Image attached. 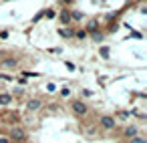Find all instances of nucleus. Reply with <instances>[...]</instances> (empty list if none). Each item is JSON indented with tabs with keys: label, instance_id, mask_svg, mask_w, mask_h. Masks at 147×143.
Listing matches in <instances>:
<instances>
[{
	"label": "nucleus",
	"instance_id": "nucleus-2",
	"mask_svg": "<svg viewBox=\"0 0 147 143\" xmlns=\"http://www.w3.org/2000/svg\"><path fill=\"white\" fill-rule=\"evenodd\" d=\"M71 111H73V115H77V117H85V115L89 113V107L83 103V99H77V101L71 103Z\"/></svg>",
	"mask_w": 147,
	"mask_h": 143
},
{
	"label": "nucleus",
	"instance_id": "nucleus-9",
	"mask_svg": "<svg viewBox=\"0 0 147 143\" xmlns=\"http://www.w3.org/2000/svg\"><path fill=\"white\" fill-rule=\"evenodd\" d=\"M99 26V20H89V24H87V30L89 32H95V28Z\"/></svg>",
	"mask_w": 147,
	"mask_h": 143
},
{
	"label": "nucleus",
	"instance_id": "nucleus-11",
	"mask_svg": "<svg viewBox=\"0 0 147 143\" xmlns=\"http://www.w3.org/2000/svg\"><path fill=\"white\" fill-rule=\"evenodd\" d=\"M4 67H8V69H10V67H16V61H14V59H6V61H4Z\"/></svg>",
	"mask_w": 147,
	"mask_h": 143
},
{
	"label": "nucleus",
	"instance_id": "nucleus-3",
	"mask_svg": "<svg viewBox=\"0 0 147 143\" xmlns=\"http://www.w3.org/2000/svg\"><path fill=\"white\" fill-rule=\"evenodd\" d=\"M10 139H14V141H24V139H26L24 129H22V127H12V129H10Z\"/></svg>",
	"mask_w": 147,
	"mask_h": 143
},
{
	"label": "nucleus",
	"instance_id": "nucleus-5",
	"mask_svg": "<svg viewBox=\"0 0 147 143\" xmlns=\"http://www.w3.org/2000/svg\"><path fill=\"white\" fill-rule=\"evenodd\" d=\"M135 135H139V127H137V125H125V127H123V137H125V139H131V137H135Z\"/></svg>",
	"mask_w": 147,
	"mask_h": 143
},
{
	"label": "nucleus",
	"instance_id": "nucleus-6",
	"mask_svg": "<svg viewBox=\"0 0 147 143\" xmlns=\"http://www.w3.org/2000/svg\"><path fill=\"white\" fill-rule=\"evenodd\" d=\"M12 103V95L10 93H0V107H8Z\"/></svg>",
	"mask_w": 147,
	"mask_h": 143
},
{
	"label": "nucleus",
	"instance_id": "nucleus-19",
	"mask_svg": "<svg viewBox=\"0 0 147 143\" xmlns=\"http://www.w3.org/2000/svg\"><path fill=\"white\" fill-rule=\"evenodd\" d=\"M65 2H71V0H65Z\"/></svg>",
	"mask_w": 147,
	"mask_h": 143
},
{
	"label": "nucleus",
	"instance_id": "nucleus-18",
	"mask_svg": "<svg viewBox=\"0 0 147 143\" xmlns=\"http://www.w3.org/2000/svg\"><path fill=\"white\" fill-rule=\"evenodd\" d=\"M45 16H47V18H55V10H47Z\"/></svg>",
	"mask_w": 147,
	"mask_h": 143
},
{
	"label": "nucleus",
	"instance_id": "nucleus-13",
	"mask_svg": "<svg viewBox=\"0 0 147 143\" xmlns=\"http://www.w3.org/2000/svg\"><path fill=\"white\" fill-rule=\"evenodd\" d=\"M75 36H77V38H87V30H77Z\"/></svg>",
	"mask_w": 147,
	"mask_h": 143
},
{
	"label": "nucleus",
	"instance_id": "nucleus-8",
	"mask_svg": "<svg viewBox=\"0 0 147 143\" xmlns=\"http://www.w3.org/2000/svg\"><path fill=\"white\" fill-rule=\"evenodd\" d=\"M61 20H63L65 24L71 22V12H69V10H63V12H61Z\"/></svg>",
	"mask_w": 147,
	"mask_h": 143
},
{
	"label": "nucleus",
	"instance_id": "nucleus-14",
	"mask_svg": "<svg viewBox=\"0 0 147 143\" xmlns=\"http://www.w3.org/2000/svg\"><path fill=\"white\" fill-rule=\"evenodd\" d=\"M61 97L69 99V97H71V89H61Z\"/></svg>",
	"mask_w": 147,
	"mask_h": 143
},
{
	"label": "nucleus",
	"instance_id": "nucleus-15",
	"mask_svg": "<svg viewBox=\"0 0 147 143\" xmlns=\"http://www.w3.org/2000/svg\"><path fill=\"white\" fill-rule=\"evenodd\" d=\"M0 143H12V139L8 135H0Z\"/></svg>",
	"mask_w": 147,
	"mask_h": 143
},
{
	"label": "nucleus",
	"instance_id": "nucleus-10",
	"mask_svg": "<svg viewBox=\"0 0 147 143\" xmlns=\"http://www.w3.org/2000/svg\"><path fill=\"white\" fill-rule=\"evenodd\" d=\"M59 34H61V36H67V38L75 36V32H73V30H69V28H61V30H59Z\"/></svg>",
	"mask_w": 147,
	"mask_h": 143
},
{
	"label": "nucleus",
	"instance_id": "nucleus-16",
	"mask_svg": "<svg viewBox=\"0 0 147 143\" xmlns=\"http://www.w3.org/2000/svg\"><path fill=\"white\" fill-rule=\"evenodd\" d=\"M81 95H83V97H93V91H89V89H83V91H81Z\"/></svg>",
	"mask_w": 147,
	"mask_h": 143
},
{
	"label": "nucleus",
	"instance_id": "nucleus-7",
	"mask_svg": "<svg viewBox=\"0 0 147 143\" xmlns=\"http://www.w3.org/2000/svg\"><path fill=\"white\" fill-rule=\"evenodd\" d=\"M129 143H147V139H145L143 135H135V137L129 139Z\"/></svg>",
	"mask_w": 147,
	"mask_h": 143
},
{
	"label": "nucleus",
	"instance_id": "nucleus-12",
	"mask_svg": "<svg viewBox=\"0 0 147 143\" xmlns=\"http://www.w3.org/2000/svg\"><path fill=\"white\" fill-rule=\"evenodd\" d=\"M71 18H75V20H81V18H83V12H79V10H77V12H71Z\"/></svg>",
	"mask_w": 147,
	"mask_h": 143
},
{
	"label": "nucleus",
	"instance_id": "nucleus-17",
	"mask_svg": "<svg viewBox=\"0 0 147 143\" xmlns=\"http://www.w3.org/2000/svg\"><path fill=\"white\" fill-rule=\"evenodd\" d=\"M101 57H105V59L109 57V49H107V47H103V49H101Z\"/></svg>",
	"mask_w": 147,
	"mask_h": 143
},
{
	"label": "nucleus",
	"instance_id": "nucleus-1",
	"mask_svg": "<svg viewBox=\"0 0 147 143\" xmlns=\"http://www.w3.org/2000/svg\"><path fill=\"white\" fill-rule=\"evenodd\" d=\"M99 127H101L103 131H113V129L117 127V119H115L113 115H101V117H99Z\"/></svg>",
	"mask_w": 147,
	"mask_h": 143
},
{
	"label": "nucleus",
	"instance_id": "nucleus-4",
	"mask_svg": "<svg viewBox=\"0 0 147 143\" xmlns=\"http://www.w3.org/2000/svg\"><path fill=\"white\" fill-rule=\"evenodd\" d=\"M42 109V101L40 99H28L26 101V111L34 113V111H40Z\"/></svg>",
	"mask_w": 147,
	"mask_h": 143
}]
</instances>
